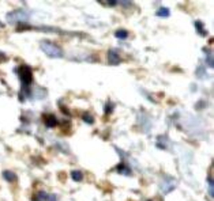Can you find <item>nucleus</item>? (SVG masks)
I'll use <instances>...</instances> for the list:
<instances>
[{"mask_svg":"<svg viewBox=\"0 0 214 201\" xmlns=\"http://www.w3.org/2000/svg\"><path fill=\"white\" fill-rule=\"evenodd\" d=\"M17 73H18V77L21 80V84H22V91L21 94L22 95L23 92H27L30 84L33 82V72H32V68L27 65H19L17 68Z\"/></svg>","mask_w":214,"mask_h":201,"instance_id":"obj_1","label":"nucleus"},{"mask_svg":"<svg viewBox=\"0 0 214 201\" xmlns=\"http://www.w3.org/2000/svg\"><path fill=\"white\" fill-rule=\"evenodd\" d=\"M6 19H7V22H10V23H26V22L30 19V12L27 10L18 8V10H14L7 14Z\"/></svg>","mask_w":214,"mask_h":201,"instance_id":"obj_2","label":"nucleus"},{"mask_svg":"<svg viewBox=\"0 0 214 201\" xmlns=\"http://www.w3.org/2000/svg\"><path fill=\"white\" fill-rule=\"evenodd\" d=\"M40 48L42 49L44 53L47 56H49V57H53V58L63 57V50L60 49L59 46H56L55 44L49 42V41H42V42L40 44Z\"/></svg>","mask_w":214,"mask_h":201,"instance_id":"obj_3","label":"nucleus"},{"mask_svg":"<svg viewBox=\"0 0 214 201\" xmlns=\"http://www.w3.org/2000/svg\"><path fill=\"white\" fill-rule=\"evenodd\" d=\"M108 63H109L111 65H119L120 63H122V57H120L117 50L111 49L108 52Z\"/></svg>","mask_w":214,"mask_h":201,"instance_id":"obj_4","label":"nucleus"},{"mask_svg":"<svg viewBox=\"0 0 214 201\" xmlns=\"http://www.w3.org/2000/svg\"><path fill=\"white\" fill-rule=\"evenodd\" d=\"M42 120H44L45 125H47L48 128H55V126H57V118H56L53 114H44Z\"/></svg>","mask_w":214,"mask_h":201,"instance_id":"obj_5","label":"nucleus"},{"mask_svg":"<svg viewBox=\"0 0 214 201\" xmlns=\"http://www.w3.org/2000/svg\"><path fill=\"white\" fill-rule=\"evenodd\" d=\"M116 171L123 174V175H130L131 174V170L128 169V166H126V163H120V165L116 167Z\"/></svg>","mask_w":214,"mask_h":201,"instance_id":"obj_6","label":"nucleus"},{"mask_svg":"<svg viewBox=\"0 0 214 201\" xmlns=\"http://www.w3.org/2000/svg\"><path fill=\"white\" fill-rule=\"evenodd\" d=\"M195 27H197L198 34H199V35H202V37H206V35H207V31H206L205 26L202 25V22H199V21L195 22Z\"/></svg>","mask_w":214,"mask_h":201,"instance_id":"obj_7","label":"nucleus"},{"mask_svg":"<svg viewBox=\"0 0 214 201\" xmlns=\"http://www.w3.org/2000/svg\"><path fill=\"white\" fill-rule=\"evenodd\" d=\"M3 178H4L6 181H8V182H14V181H17V175L12 173V171H3Z\"/></svg>","mask_w":214,"mask_h":201,"instance_id":"obj_8","label":"nucleus"},{"mask_svg":"<svg viewBox=\"0 0 214 201\" xmlns=\"http://www.w3.org/2000/svg\"><path fill=\"white\" fill-rule=\"evenodd\" d=\"M156 15L157 16H161V18H167L171 15V11L168 8H165V7H161V8H158L156 11Z\"/></svg>","mask_w":214,"mask_h":201,"instance_id":"obj_9","label":"nucleus"},{"mask_svg":"<svg viewBox=\"0 0 214 201\" xmlns=\"http://www.w3.org/2000/svg\"><path fill=\"white\" fill-rule=\"evenodd\" d=\"M205 52H206V64H207V67H210V68H213V65H214V58H213L212 52H210L209 49H205Z\"/></svg>","mask_w":214,"mask_h":201,"instance_id":"obj_10","label":"nucleus"},{"mask_svg":"<svg viewBox=\"0 0 214 201\" xmlns=\"http://www.w3.org/2000/svg\"><path fill=\"white\" fill-rule=\"evenodd\" d=\"M115 37L119 40H126L127 37H128V31L127 30H123V29H120V30L115 31Z\"/></svg>","mask_w":214,"mask_h":201,"instance_id":"obj_11","label":"nucleus"},{"mask_svg":"<svg viewBox=\"0 0 214 201\" xmlns=\"http://www.w3.org/2000/svg\"><path fill=\"white\" fill-rule=\"evenodd\" d=\"M71 178H72V180H74L75 182H79V181H82V178H83V175H82L81 171L75 170V171H71Z\"/></svg>","mask_w":214,"mask_h":201,"instance_id":"obj_12","label":"nucleus"},{"mask_svg":"<svg viewBox=\"0 0 214 201\" xmlns=\"http://www.w3.org/2000/svg\"><path fill=\"white\" fill-rule=\"evenodd\" d=\"M82 120H83L86 124H93V122H94V117L89 113H85L83 116H82Z\"/></svg>","mask_w":214,"mask_h":201,"instance_id":"obj_13","label":"nucleus"},{"mask_svg":"<svg viewBox=\"0 0 214 201\" xmlns=\"http://www.w3.org/2000/svg\"><path fill=\"white\" fill-rule=\"evenodd\" d=\"M113 107H115L113 103H112L111 100H108L107 105H105V114H111L112 111H113Z\"/></svg>","mask_w":214,"mask_h":201,"instance_id":"obj_14","label":"nucleus"},{"mask_svg":"<svg viewBox=\"0 0 214 201\" xmlns=\"http://www.w3.org/2000/svg\"><path fill=\"white\" fill-rule=\"evenodd\" d=\"M207 185H209V194L210 196H214V186H213V180H212V178H207Z\"/></svg>","mask_w":214,"mask_h":201,"instance_id":"obj_15","label":"nucleus"},{"mask_svg":"<svg viewBox=\"0 0 214 201\" xmlns=\"http://www.w3.org/2000/svg\"><path fill=\"white\" fill-rule=\"evenodd\" d=\"M37 199H38V201H47L48 194L45 192H38L37 193Z\"/></svg>","mask_w":214,"mask_h":201,"instance_id":"obj_16","label":"nucleus"},{"mask_svg":"<svg viewBox=\"0 0 214 201\" xmlns=\"http://www.w3.org/2000/svg\"><path fill=\"white\" fill-rule=\"evenodd\" d=\"M197 76L199 77V79H202V77H206V71L205 68H202V67H199L197 71Z\"/></svg>","mask_w":214,"mask_h":201,"instance_id":"obj_17","label":"nucleus"},{"mask_svg":"<svg viewBox=\"0 0 214 201\" xmlns=\"http://www.w3.org/2000/svg\"><path fill=\"white\" fill-rule=\"evenodd\" d=\"M101 4H104V6H111V7H115L116 4H117V2H102Z\"/></svg>","mask_w":214,"mask_h":201,"instance_id":"obj_18","label":"nucleus"},{"mask_svg":"<svg viewBox=\"0 0 214 201\" xmlns=\"http://www.w3.org/2000/svg\"><path fill=\"white\" fill-rule=\"evenodd\" d=\"M47 201H57V197H56L55 194H48Z\"/></svg>","mask_w":214,"mask_h":201,"instance_id":"obj_19","label":"nucleus"},{"mask_svg":"<svg viewBox=\"0 0 214 201\" xmlns=\"http://www.w3.org/2000/svg\"><path fill=\"white\" fill-rule=\"evenodd\" d=\"M2 27H4V25H3V23H0V29H2Z\"/></svg>","mask_w":214,"mask_h":201,"instance_id":"obj_20","label":"nucleus"},{"mask_svg":"<svg viewBox=\"0 0 214 201\" xmlns=\"http://www.w3.org/2000/svg\"><path fill=\"white\" fill-rule=\"evenodd\" d=\"M147 201H150V200H147Z\"/></svg>","mask_w":214,"mask_h":201,"instance_id":"obj_21","label":"nucleus"}]
</instances>
